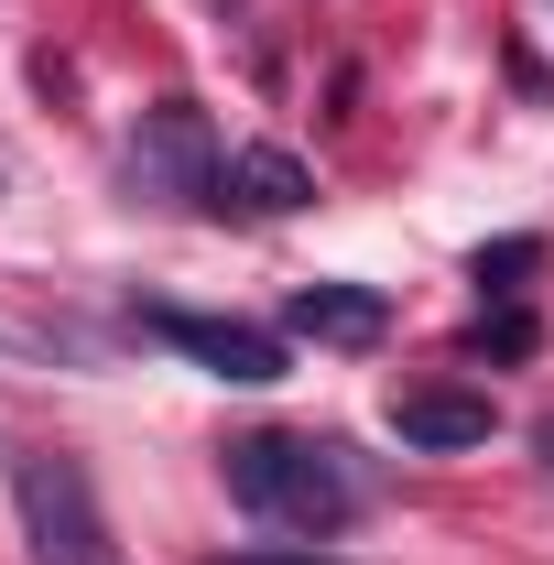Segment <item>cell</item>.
<instances>
[{
    "label": "cell",
    "mask_w": 554,
    "mask_h": 565,
    "mask_svg": "<svg viewBox=\"0 0 554 565\" xmlns=\"http://www.w3.org/2000/svg\"><path fill=\"white\" fill-rule=\"evenodd\" d=\"M533 446H544V468H554V414H544V424H533Z\"/></svg>",
    "instance_id": "obj_11"
},
{
    "label": "cell",
    "mask_w": 554,
    "mask_h": 565,
    "mask_svg": "<svg viewBox=\"0 0 554 565\" xmlns=\"http://www.w3.org/2000/svg\"><path fill=\"white\" fill-rule=\"evenodd\" d=\"M11 511L33 565H109V511L66 446H11Z\"/></svg>",
    "instance_id": "obj_2"
},
{
    "label": "cell",
    "mask_w": 554,
    "mask_h": 565,
    "mask_svg": "<svg viewBox=\"0 0 554 565\" xmlns=\"http://www.w3.org/2000/svg\"><path fill=\"white\" fill-rule=\"evenodd\" d=\"M217 174H228V152L207 141V109H196V98L141 109V141H131V185L141 196H217Z\"/></svg>",
    "instance_id": "obj_4"
},
{
    "label": "cell",
    "mask_w": 554,
    "mask_h": 565,
    "mask_svg": "<svg viewBox=\"0 0 554 565\" xmlns=\"http://www.w3.org/2000/svg\"><path fill=\"white\" fill-rule=\"evenodd\" d=\"M468 359H533V316H522V305L479 316V327H468Z\"/></svg>",
    "instance_id": "obj_9"
},
{
    "label": "cell",
    "mask_w": 554,
    "mask_h": 565,
    "mask_svg": "<svg viewBox=\"0 0 554 565\" xmlns=\"http://www.w3.org/2000/svg\"><path fill=\"white\" fill-rule=\"evenodd\" d=\"M217 196H239V207H262V217H294L305 196H316V174H305V163H294L283 141H251V152H228Z\"/></svg>",
    "instance_id": "obj_7"
},
{
    "label": "cell",
    "mask_w": 554,
    "mask_h": 565,
    "mask_svg": "<svg viewBox=\"0 0 554 565\" xmlns=\"http://www.w3.org/2000/svg\"><path fill=\"white\" fill-rule=\"evenodd\" d=\"M468 273H479V294H522V273H544V239H489Z\"/></svg>",
    "instance_id": "obj_8"
},
{
    "label": "cell",
    "mask_w": 554,
    "mask_h": 565,
    "mask_svg": "<svg viewBox=\"0 0 554 565\" xmlns=\"http://www.w3.org/2000/svg\"><path fill=\"white\" fill-rule=\"evenodd\" d=\"M217 565H327V555L305 544V555H217Z\"/></svg>",
    "instance_id": "obj_10"
},
{
    "label": "cell",
    "mask_w": 554,
    "mask_h": 565,
    "mask_svg": "<svg viewBox=\"0 0 554 565\" xmlns=\"http://www.w3.org/2000/svg\"><path fill=\"white\" fill-rule=\"evenodd\" d=\"M141 327H152V338H163L174 359H196L207 381H239V392H273V381H283V338H273V327H251V316H196V305H152Z\"/></svg>",
    "instance_id": "obj_3"
},
{
    "label": "cell",
    "mask_w": 554,
    "mask_h": 565,
    "mask_svg": "<svg viewBox=\"0 0 554 565\" xmlns=\"http://www.w3.org/2000/svg\"><path fill=\"white\" fill-rule=\"evenodd\" d=\"M489 403L479 392H446V381H435V392H392V435H403V446H424V457H457V446H489Z\"/></svg>",
    "instance_id": "obj_5"
},
{
    "label": "cell",
    "mask_w": 554,
    "mask_h": 565,
    "mask_svg": "<svg viewBox=\"0 0 554 565\" xmlns=\"http://www.w3.org/2000/svg\"><path fill=\"white\" fill-rule=\"evenodd\" d=\"M283 327H294V338H316V349H370V338L392 327V305H381L370 282H305Z\"/></svg>",
    "instance_id": "obj_6"
},
{
    "label": "cell",
    "mask_w": 554,
    "mask_h": 565,
    "mask_svg": "<svg viewBox=\"0 0 554 565\" xmlns=\"http://www.w3.org/2000/svg\"><path fill=\"white\" fill-rule=\"evenodd\" d=\"M217 468H228V500L239 511H262V522L305 533V544H327L348 511H359V479L338 468V446H316V435H239Z\"/></svg>",
    "instance_id": "obj_1"
}]
</instances>
